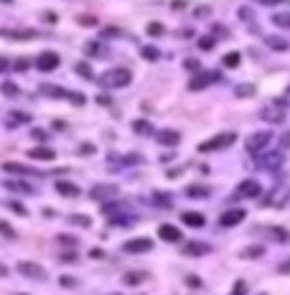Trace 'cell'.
I'll return each mask as SVG.
<instances>
[{
	"label": "cell",
	"mask_w": 290,
	"mask_h": 295,
	"mask_svg": "<svg viewBox=\"0 0 290 295\" xmlns=\"http://www.w3.org/2000/svg\"><path fill=\"white\" fill-rule=\"evenodd\" d=\"M148 36H163V26H161L158 21L148 23Z\"/></svg>",
	"instance_id": "cell-39"
},
{
	"label": "cell",
	"mask_w": 290,
	"mask_h": 295,
	"mask_svg": "<svg viewBox=\"0 0 290 295\" xmlns=\"http://www.w3.org/2000/svg\"><path fill=\"white\" fill-rule=\"evenodd\" d=\"M28 120H31L28 115H10V117H8V125H10V127H13V125H23V122H28Z\"/></svg>",
	"instance_id": "cell-38"
},
{
	"label": "cell",
	"mask_w": 290,
	"mask_h": 295,
	"mask_svg": "<svg viewBox=\"0 0 290 295\" xmlns=\"http://www.w3.org/2000/svg\"><path fill=\"white\" fill-rule=\"evenodd\" d=\"M110 295H120V293H110Z\"/></svg>",
	"instance_id": "cell-60"
},
{
	"label": "cell",
	"mask_w": 290,
	"mask_h": 295,
	"mask_svg": "<svg viewBox=\"0 0 290 295\" xmlns=\"http://www.w3.org/2000/svg\"><path fill=\"white\" fill-rule=\"evenodd\" d=\"M211 194V188H206V186H189L186 188V196L189 199H206Z\"/></svg>",
	"instance_id": "cell-24"
},
{
	"label": "cell",
	"mask_w": 290,
	"mask_h": 295,
	"mask_svg": "<svg viewBox=\"0 0 290 295\" xmlns=\"http://www.w3.org/2000/svg\"><path fill=\"white\" fill-rule=\"evenodd\" d=\"M13 66H15V71H26V66H28V59H18V61H15Z\"/></svg>",
	"instance_id": "cell-47"
},
{
	"label": "cell",
	"mask_w": 290,
	"mask_h": 295,
	"mask_svg": "<svg viewBox=\"0 0 290 295\" xmlns=\"http://www.w3.org/2000/svg\"><path fill=\"white\" fill-rule=\"evenodd\" d=\"M288 145H290V132H288V135L283 138V148H288Z\"/></svg>",
	"instance_id": "cell-57"
},
{
	"label": "cell",
	"mask_w": 290,
	"mask_h": 295,
	"mask_svg": "<svg viewBox=\"0 0 290 295\" xmlns=\"http://www.w3.org/2000/svg\"><path fill=\"white\" fill-rule=\"evenodd\" d=\"M181 221L186 227H204L206 224V219L201 216V214H196V211H183L181 214Z\"/></svg>",
	"instance_id": "cell-18"
},
{
	"label": "cell",
	"mask_w": 290,
	"mask_h": 295,
	"mask_svg": "<svg viewBox=\"0 0 290 295\" xmlns=\"http://www.w3.org/2000/svg\"><path fill=\"white\" fill-rule=\"evenodd\" d=\"M0 36L8 38V41H31V38L38 36V31H31V28H28V31H13V28H3Z\"/></svg>",
	"instance_id": "cell-12"
},
{
	"label": "cell",
	"mask_w": 290,
	"mask_h": 295,
	"mask_svg": "<svg viewBox=\"0 0 290 295\" xmlns=\"http://www.w3.org/2000/svg\"><path fill=\"white\" fill-rule=\"evenodd\" d=\"M5 275H8V267H5L3 262H0V277H5Z\"/></svg>",
	"instance_id": "cell-56"
},
{
	"label": "cell",
	"mask_w": 290,
	"mask_h": 295,
	"mask_svg": "<svg viewBox=\"0 0 290 295\" xmlns=\"http://www.w3.org/2000/svg\"><path fill=\"white\" fill-rule=\"evenodd\" d=\"M8 206H10V209L15 211V214H21V216H26L28 211H26V206L23 204H18V201H8Z\"/></svg>",
	"instance_id": "cell-41"
},
{
	"label": "cell",
	"mask_w": 290,
	"mask_h": 295,
	"mask_svg": "<svg viewBox=\"0 0 290 295\" xmlns=\"http://www.w3.org/2000/svg\"><path fill=\"white\" fill-rule=\"evenodd\" d=\"M272 23L278 26V28H290V13H275Z\"/></svg>",
	"instance_id": "cell-31"
},
{
	"label": "cell",
	"mask_w": 290,
	"mask_h": 295,
	"mask_svg": "<svg viewBox=\"0 0 290 295\" xmlns=\"http://www.w3.org/2000/svg\"><path fill=\"white\" fill-rule=\"evenodd\" d=\"M237 143V132H219V135H214L209 140H204L198 145V153H214V150H224V148L234 145Z\"/></svg>",
	"instance_id": "cell-2"
},
{
	"label": "cell",
	"mask_w": 290,
	"mask_h": 295,
	"mask_svg": "<svg viewBox=\"0 0 290 295\" xmlns=\"http://www.w3.org/2000/svg\"><path fill=\"white\" fill-rule=\"evenodd\" d=\"M15 270H18L21 275H26V277H31V280H43L46 277V270L41 267L38 262H18V265H15Z\"/></svg>",
	"instance_id": "cell-9"
},
{
	"label": "cell",
	"mask_w": 290,
	"mask_h": 295,
	"mask_svg": "<svg viewBox=\"0 0 290 295\" xmlns=\"http://www.w3.org/2000/svg\"><path fill=\"white\" fill-rule=\"evenodd\" d=\"M259 3H267V5H272V3H280V0H259Z\"/></svg>",
	"instance_id": "cell-58"
},
{
	"label": "cell",
	"mask_w": 290,
	"mask_h": 295,
	"mask_svg": "<svg viewBox=\"0 0 290 295\" xmlns=\"http://www.w3.org/2000/svg\"><path fill=\"white\" fill-rule=\"evenodd\" d=\"M262 252H265V247L255 244V247H244L242 252H239V257H244V260H250V257H262Z\"/></svg>",
	"instance_id": "cell-29"
},
{
	"label": "cell",
	"mask_w": 290,
	"mask_h": 295,
	"mask_svg": "<svg viewBox=\"0 0 290 295\" xmlns=\"http://www.w3.org/2000/svg\"><path fill=\"white\" fill-rule=\"evenodd\" d=\"M74 69H76V74H82L84 79H92V71H89V64H76Z\"/></svg>",
	"instance_id": "cell-40"
},
{
	"label": "cell",
	"mask_w": 290,
	"mask_h": 295,
	"mask_svg": "<svg viewBox=\"0 0 290 295\" xmlns=\"http://www.w3.org/2000/svg\"><path fill=\"white\" fill-rule=\"evenodd\" d=\"M262 120H267V122H283L285 120V112L283 110H262Z\"/></svg>",
	"instance_id": "cell-27"
},
{
	"label": "cell",
	"mask_w": 290,
	"mask_h": 295,
	"mask_svg": "<svg viewBox=\"0 0 290 295\" xmlns=\"http://www.w3.org/2000/svg\"><path fill=\"white\" fill-rule=\"evenodd\" d=\"M153 201H156V204H161V206H171V199H168V196H163V194H156V196H153Z\"/></svg>",
	"instance_id": "cell-44"
},
{
	"label": "cell",
	"mask_w": 290,
	"mask_h": 295,
	"mask_svg": "<svg viewBox=\"0 0 290 295\" xmlns=\"http://www.w3.org/2000/svg\"><path fill=\"white\" fill-rule=\"evenodd\" d=\"M234 94H237V97H252V94H255V87H252V84H239Z\"/></svg>",
	"instance_id": "cell-34"
},
{
	"label": "cell",
	"mask_w": 290,
	"mask_h": 295,
	"mask_svg": "<svg viewBox=\"0 0 290 295\" xmlns=\"http://www.w3.org/2000/svg\"><path fill=\"white\" fill-rule=\"evenodd\" d=\"M267 237H270L272 242H288L290 234H288L283 227H270V229H267Z\"/></svg>",
	"instance_id": "cell-25"
},
{
	"label": "cell",
	"mask_w": 290,
	"mask_h": 295,
	"mask_svg": "<svg viewBox=\"0 0 290 295\" xmlns=\"http://www.w3.org/2000/svg\"><path fill=\"white\" fill-rule=\"evenodd\" d=\"M33 138H36V140H46V132H38V130H33Z\"/></svg>",
	"instance_id": "cell-55"
},
{
	"label": "cell",
	"mask_w": 290,
	"mask_h": 295,
	"mask_svg": "<svg viewBox=\"0 0 290 295\" xmlns=\"http://www.w3.org/2000/svg\"><path fill=\"white\" fill-rule=\"evenodd\" d=\"M244 216H247V211H244V209H226L219 216V224L222 227H237L239 221H244Z\"/></svg>",
	"instance_id": "cell-10"
},
{
	"label": "cell",
	"mask_w": 290,
	"mask_h": 295,
	"mask_svg": "<svg viewBox=\"0 0 290 295\" xmlns=\"http://www.w3.org/2000/svg\"><path fill=\"white\" fill-rule=\"evenodd\" d=\"M0 232H3L8 239H13V237H15V232H13V227L8 224V221H0Z\"/></svg>",
	"instance_id": "cell-42"
},
{
	"label": "cell",
	"mask_w": 290,
	"mask_h": 295,
	"mask_svg": "<svg viewBox=\"0 0 290 295\" xmlns=\"http://www.w3.org/2000/svg\"><path fill=\"white\" fill-rule=\"evenodd\" d=\"M59 242H64V244H79V239H76V237H69V234H61Z\"/></svg>",
	"instance_id": "cell-45"
},
{
	"label": "cell",
	"mask_w": 290,
	"mask_h": 295,
	"mask_svg": "<svg viewBox=\"0 0 290 295\" xmlns=\"http://www.w3.org/2000/svg\"><path fill=\"white\" fill-rule=\"evenodd\" d=\"M265 43H267L270 49H275V51H288V49H290V43H288L285 38H280V36H267Z\"/></svg>",
	"instance_id": "cell-22"
},
{
	"label": "cell",
	"mask_w": 290,
	"mask_h": 295,
	"mask_svg": "<svg viewBox=\"0 0 290 295\" xmlns=\"http://www.w3.org/2000/svg\"><path fill=\"white\" fill-rule=\"evenodd\" d=\"M102 255H104V252H102L99 247H92V249H89V257H92V260H97V257H102Z\"/></svg>",
	"instance_id": "cell-49"
},
{
	"label": "cell",
	"mask_w": 290,
	"mask_h": 295,
	"mask_svg": "<svg viewBox=\"0 0 290 295\" xmlns=\"http://www.w3.org/2000/svg\"><path fill=\"white\" fill-rule=\"evenodd\" d=\"M140 56L148 59V61H158V59H161V51H158L156 46H143V49H140Z\"/></svg>",
	"instance_id": "cell-30"
},
{
	"label": "cell",
	"mask_w": 290,
	"mask_h": 295,
	"mask_svg": "<svg viewBox=\"0 0 290 295\" xmlns=\"http://www.w3.org/2000/svg\"><path fill=\"white\" fill-rule=\"evenodd\" d=\"M79 150H82L84 155H92V153H95V145H92V143H84V145L79 148Z\"/></svg>",
	"instance_id": "cell-48"
},
{
	"label": "cell",
	"mask_w": 290,
	"mask_h": 295,
	"mask_svg": "<svg viewBox=\"0 0 290 295\" xmlns=\"http://www.w3.org/2000/svg\"><path fill=\"white\" fill-rule=\"evenodd\" d=\"M257 295H267V293H257Z\"/></svg>",
	"instance_id": "cell-59"
},
{
	"label": "cell",
	"mask_w": 290,
	"mask_h": 295,
	"mask_svg": "<svg viewBox=\"0 0 290 295\" xmlns=\"http://www.w3.org/2000/svg\"><path fill=\"white\" fill-rule=\"evenodd\" d=\"M59 64H61V59H59V54H54V51H43V54H38V59H36V69H38V71H54V69H59Z\"/></svg>",
	"instance_id": "cell-8"
},
{
	"label": "cell",
	"mask_w": 290,
	"mask_h": 295,
	"mask_svg": "<svg viewBox=\"0 0 290 295\" xmlns=\"http://www.w3.org/2000/svg\"><path fill=\"white\" fill-rule=\"evenodd\" d=\"M5 188L15 191V194H33V188H31L28 183H23V181H8Z\"/></svg>",
	"instance_id": "cell-28"
},
{
	"label": "cell",
	"mask_w": 290,
	"mask_h": 295,
	"mask_svg": "<svg viewBox=\"0 0 290 295\" xmlns=\"http://www.w3.org/2000/svg\"><path fill=\"white\" fill-rule=\"evenodd\" d=\"M3 171H8V173H15V176H28V173H36V171H31L28 166H21V163H3Z\"/></svg>",
	"instance_id": "cell-26"
},
{
	"label": "cell",
	"mask_w": 290,
	"mask_h": 295,
	"mask_svg": "<svg viewBox=\"0 0 290 295\" xmlns=\"http://www.w3.org/2000/svg\"><path fill=\"white\" fill-rule=\"evenodd\" d=\"M237 64H239V54H237V51H229V54L224 56V66H226V69H234Z\"/></svg>",
	"instance_id": "cell-33"
},
{
	"label": "cell",
	"mask_w": 290,
	"mask_h": 295,
	"mask_svg": "<svg viewBox=\"0 0 290 295\" xmlns=\"http://www.w3.org/2000/svg\"><path fill=\"white\" fill-rule=\"evenodd\" d=\"M270 140H272V132H270V130H262V132H255V135H250L244 145H247V150H250L252 155H257V153L265 150Z\"/></svg>",
	"instance_id": "cell-3"
},
{
	"label": "cell",
	"mask_w": 290,
	"mask_h": 295,
	"mask_svg": "<svg viewBox=\"0 0 290 295\" xmlns=\"http://www.w3.org/2000/svg\"><path fill=\"white\" fill-rule=\"evenodd\" d=\"M158 237L163 242H181V229L173 224H161L158 227Z\"/></svg>",
	"instance_id": "cell-14"
},
{
	"label": "cell",
	"mask_w": 290,
	"mask_h": 295,
	"mask_svg": "<svg viewBox=\"0 0 290 295\" xmlns=\"http://www.w3.org/2000/svg\"><path fill=\"white\" fill-rule=\"evenodd\" d=\"M150 249H153V242L148 237H135L122 244V252H128V255H143V252H150Z\"/></svg>",
	"instance_id": "cell-6"
},
{
	"label": "cell",
	"mask_w": 290,
	"mask_h": 295,
	"mask_svg": "<svg viewBox=\"0 0 290 295\" xmlns=\"http://www.w3.org/2000/svg\"><path fill=\"white\" fill-rule=\"evenodd\" d=\"M104 36H120V31L115 26H110V28H104Z\"/></svg>",
	"instance_id": "cell-51"
},
{
	"label": "cell",
	"mask_w": 290,
	"mask_h": 295,
	"mask_svg": "<svg viewBox=\"0 0 290 295\" xmlns=\"http://www.w3.org/2000/svg\"><path fill=\"white\" fill-rule=\"evenodd\" d=\"M69 221H71V224H76V227H89V224H92V219H89V216H79V214L69 216Z\"/></svg>",
	"instance_id": "cell-35"
},
{
	"label": "cell",
	"mask_w": 290,
	"mask_h": 295,
	"mask_svg": "<svg viewBox=\"0 0 290 295\" xmlns=\"http://www.w3.org/2000/svg\"><path fill=\"white\" fill-rule=\"evenodd\" d=\"M132 130L140 132V135H148V132H150V125H148L145 120H135V122H132Z\"/></svg>",
	"instance_id": "cell-36"
},
{
	"label": "cell",
	"mask_w": 290,
	"mask_h": 295,
	"mask_svg": "<svg viewBox=\"0 0 290 295\" xmlns=\"http://www.w3.org/2000/svg\"><path fill=\"white\" fill-rule=\"evenodd\" d=\"M288 201H290V188H288V186H278V188H272V194L265 199V206H275V209H283Z\"/></svg>",
	"instance_id": "cell-7"
},
{
	"label": "cell",
	"mask_w": 290,
	"mask_h": 295,
	"mask_svg": "<svg viewBox=\"0 0 290 295\" xmlns=\"http://www.w3.org/2000/svg\"><path fill=\"white\" fill-rule=\"evenodd\" d=\"M115 194H117L115 186H95V188H92V196H95V199H110Z\"/></svg>",
	"instance_id": "cell-23"
},
{
	"label": "cell",
	"mask_w": 290,
	"mask_h": 295,
	"mask_svg": "<svg viewBox=\"0 0 290 295\" xmlns=\"http://www.w3.org/2000/svg\"><path fill=\"white\" fill-rule=\"evenodd\" d=\"M214 33H217V36H226V31H224V26H214Z\"/></svg>",
	"instance_id": "cell-52"
},
{
	"label": "cell",
	"mask_w": 290,
	"mask_h": 295,
	"mask_svg": "<svg viewBox=\"0 0 290 295\" xmlns=\"http://www.w3.org/2000/svg\"><path fill=\"white\" fill-rule=\"evenodd\" d=\"M28 158H33V160H54L56 153L51 150V148L41 145V148H33V150H28Z\"/></svg>",
	"instance_id": "cell-16"
},
{
	"label": "cell",
	"mask_w": 290,
	"mask_h": 295,
	"mask_svg": "<svg viewBox=\"0 0 290 295\" xmlns=\"http://www.w3.org/2000/svg\"><path fill=\"white\" fill-rule=\"evenodd\" d=\"M214 43H217V38H214V36H201V38H198V49H201V51H211Z\"/></svg>",
	"instance_id": "cell-32"
},
{
	"label": "cell",
	"mask_w": 290,
	"mask_h": 295,
	"mask_svg": "<svg viewBox=\"0 0 290 295\" xmlns=\"http://www.w3.org/2000/svg\"><path fill=\"white\" fill-rule=\"evenodd\" d=\"M84 51H87V56H92V59H102V56H107L104 43H99V41H89Z\"/></svg>",
	"instance_id": "cell-21"
},
{
	"label": "cell",
	"mask_w": 290,
	"mask_h": 295,
	"mask_svg": "<svg viewBox=\"0 0 290 295\" xmlns=\"http://www.w3.org/2000/svg\"><path fill=\"white\" fill-rule=\"evenodd\" d=\"M283 160H285V155H283V150H278V153H267V155H262V158L257 160V163H259V168L278 171V168L283 166Z\"/></svg>",
	"instance_id": "cell-11"
},
{
	"label": "cell",
	"mask_w": 290,
	"mask_h": 295,
	"mask_svg": "<svg viewBox=\"0 0 290 295\" xmlns=\"http://www.w3.org/2000/svg\"><path fill=\"white\" fill-rule=\"evenodd\" d=\"M158 143L161 145H178L181 143V132L178 130H161L158 132Z\"/></svg>",
	"instance_id": "cell-15"
},
{
	"label": "cell",
	"mask_w": 290,
	"mask_h": 295,
	"mask_svg": "<svg viewBox=\"0 0 290 295\" xmlns=\"http://www.w3.org/2000/svg\"><path fill=\"white\" fill-rule=\"evenodd\" d=\"M0 71H8V59L0 56Z\"/></svg>",
	"instance_id": "cell-54"
},
{
	"label": "cell",
	"mask_w": 290,
	"mask_h": 295,
	"mask_svg": "<svg viewBox=\"0 0 290 295\" xmlns=\"http://www.w3.org/2000/svg\"><path fill=\"white\" fill-rule=\"evenodd\" d=\"M288 89H290V87H288Z\"/></svg>",
	"instance_id": "cell-61"
},
{
	"label": "cell",
	"mask_w": 290,
	"mask_h": 295,
	"mask_svg": "<svg viewBox=\"0 0 290 295\" xmlns=\"http://www.w3.org/2000/svg\"><path fill=\"white\" fill-rule=\"evenodd\" d=\"M145 280H148V272H140V270H130V272L122 275V283L125 285H140Z\"/></svg>",
	"instance_id": "cell-19"
},
{
	"label": "cell",
	"mask_w": 290,
	"mask_h": 295,
	"mask_svg": "<svg viewBox=\"0 0 290 295\" xmlns=\"http://www.w3.org/2000/svg\"><path fill=\"white\" fill-rule=\"evenodd\" d=\"M196 16H198V18H204V16H209V8H198V10H196Z\"/></svg>",
	"instance_id": "cell-53"
},
{
	"label": "cell",
	"mask_w": 290,
	"mask_h": 295,
	"mask_svg": "<svg viewBox=\"0 0 290 295\" xmlns=\"http://www.w3.org/2000/svg\"><path fill=\"white\" fill-rule=\"evenodd\" d=\"M41 92L46 94V97H59V99H71V92H66L64 87H54V84H46V87H41Z\"/></svg>",
	"instance_id": "cell-17"
},
{
	"label": "cell",
	"mask_w": 290,
	"mask_h": 295,
	"mask_svg": "<svg viewBox=\"0 0 290 295\" xmlns=\"http://www.w3.org/2000/svg\"><path fill=\"white\" fill-rule=\"evenodd\" d=\"M229 295H247V283H244V280H237Z\"/></svg>",
	"instance_id": "cell-37"
},
{
	"label": "cell",
	"mask_w": 290,
	"mask_h": 295,
	"mask_svg": "<svg viewBox=\"0 0 290 295\" xmlns=\"http://www.w3.org/2000/svg\"><path fill=\"white\" fill-rule=\"evenodd\" d=\"M181 252H183V255H189V257H201V255L211 252V247H209V244H204V242H186Z\"/></svg>",
	"instance_id": "cell-13"
},
{
	"label": "cell",
	"mask_w": 290,
	"mask_h": 295,
	"mask_svg": "<svg viewBox=\"0 0 290 295\" xmlns=\"http://www.w3.org/2000/svg\"><path fill=\"white\" fill-rule=\"evenodd\" d=\"M56 191H59L61 196H66V199L79 196V186H76V183H69V181H59V183H56Z\"/></svg>",
	"instance_id": "cell-20"
},
{
	"label": "cell",
	"mask_w": 290,
	"mask_h": 295,
	"mask_svg": "<svg viewBox=\"0 0 290 295\" xmlns=\"http://www.w3.org/2000/svg\"><path fill=\"white\" fill-rule=\"evenodd\" d=\"M259 194H262V186H259L255 178H247V181H242L234 191V199H257Z\"/></svg>",
	"instance_id": "cell-4"
},
{
	"label": "cell",
	"mask_w": 290,
	"mask_h": 295,
	"mask_svg": "<svg viewBox=\"0 0 290 295\" xmlns=\"http://www.w3.org/2000/svg\"><path fill=\"white\" fill-rule=\"evenodd\" d=\"M217 79H219L217 71H198L196 77L189 82V89H191V92H201V89H206V87L214 84Z\"/></svg>",
	"instance_id": "cell-5"
},
{
	"label": "cell",
	"mask_w": 290,
	"mask_h": 295,
	"mask_svg": "<svg viewBox=\"0 0 290 295\" xmlns=\"http://www.w3.org/2000/svg\"><path fill=\"white\" fill-rule=\"evenodd\" d=\"M3 94H8V97H15V94H18V87H15V84H10V82H5V84H3Z\"/></svg>",
	"instance_id": "cell-43"
},
{
	"label": "cell",
	"mask_w": 290,
	"mask_h": 295,
	"mask_svg": "<svg viewBox=\"0 0 290 295\" xmlns=\"http://www.w3.org/2000/svg\"><path fill=\"white\" fill-rule=\"evenodd\" d=\"M278 270H280L283 275H290V260H285V262L280 265V267H278Z\"/></svg>",
	"instance_id": "cell-50"
},
{
	"label": "cell",
	"mask_w": 290,
	"mask_h": 295,
	"mask_svg": "<svg viewBox=\"0 0 290 295\" xmlns=\"http://www.w3.org/2000/svg\"><path fill=\"white\" fill-rule=\"evenodd\" d=\"M130 82H132L130 69H110L99 74V87H104V89H120V87H128Z\"/></svg>",
	"instance_id": "cell-1"
},
{
	"label": "cell",
	"mask_w": 290,
	"mask_h": 295,
	"mask_svg": "<svg viewBox=\"0 0 290 295\" xmlns=\"http://www.w3.org/2000/svg\"><path fill=\"white\" fill-rule=\"evenodd\" d=\"M186 69H189V71H196V74H198V61H196V59H186Z\"/></svg>",
	"instance_id": "cell-46"
}]
</instances>
